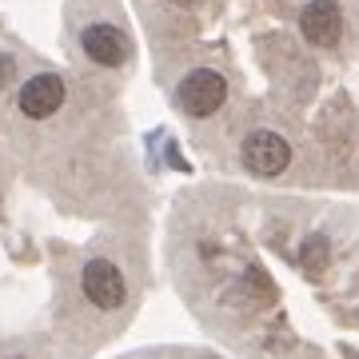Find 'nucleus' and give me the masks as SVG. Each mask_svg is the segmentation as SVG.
<instances>
[{"instance_id":"1","label":"nucleus","mask_w":359,"mask_h":359,"mask_svg":"<svg viewBox=\"0 0 359 359\" xmlns=\"http://www.w3.org/2000/svg\"><path fill=\"white\" fill-rule=\"evenodd\" d=\"M180 108L196 120H208V116H216L228 100V80L219 76L216 68H192L188 76L180 80Z\"/></svg>"},{"instance_id":"2","label":"nucleus","mask_w":359,"mask_h":359,"mask_svg":"<svg viewBox=\"0 0 359 359\" xmlns=\"http://www.w3.org/2000/svg\"><path fill=\"white\" fill-rule=\"evenodd\" d=\"M80 292L100 311H116L128 299V283H124V271L116 268L112 259H88L84 271H80Z\"/></svg>"},{"instance_id":"3","label":"nucleus","mask_w":359,"mask_h":359,"mask_svg":"<svg viewBox=\"0 0 359 359\" xmlns=\"http://www.w3.org/2000/svg\"><path fill=\"white\" fill-rule=\"evenodd\" d=\"M240 160H244V168L252 172V176H280L283 168L292 164V144L283 140L280 132L259 128L244 140Z\"/></svg>"},{"instance_id":"4","label":"nucleus","mask_w":359,"mask_h":359,"mask_svg":"<svg viewBox=\"0 0 359 359\" xmlns=\"http://www.w3.org/2000/svg\"><path fill=\"white\" fill-rule=\"evenodd\" d=\"M65 96H68L65 80L56 76V72H40V76H32V80L20 84L16 104H20V112H25L28 120H48L52 112H60Z\"/></svg>"},{"instance_id":"5","label":"nucleus","mask_w":359,"mask_h":359,"mask_svg":"<svg viewBox=\"0 0 359 359\" xmlns=\"http://www.w3.org/2000/svg\"><path fill=\"white\" fill-rule=\"evenodd\" d=\"M80 48H84V56H88L92 65H100V68H120L124 60H128V36L120 32L116 25H88L84 28V36H80Z\"/></svg>"},{"instance_id":"6","label":"nucleus","mask_w":359,"mask_h":359,"mask_svg":"<svg viewBox=\"0 0 359 359\" xmlns=\"http://www.w3.org/2000/svg\"><path fill=\"white\" fill-rule=\"evenodd\" d=\"M299 32L308 44L316 48H335L339 44V32H344V13L335 0H311L308 8L299 13Z\"/></svg>"},{"instance_id":"7","label":"nucleus","mask_w":359,"mask_h":359,"mask_svg":"<svg viewBox=\"0 0 359 359\" xmlns=\"http://www.w3.org/2000/svg\"><path fill=\"white\" fill-rule=\"evenodd\" d=\"M299 264L320 276V271L332 264V244H327L323 236H308V240H304V248H299Z\"/></svg>"},{"instance_id":"8","label":"nucleus","mask_w":359,"mask_h":359,"mask_svg":"<svg viewBox=\"0 0 359 359\" xmlns=\"http://www.w3.org/2000/svg\"><path fill=\"white\" fill-rule=\"evenodd\" d=\"M8 76H13V56H0V88L8 84Z\"/></svg>"},{"instance_id":"9","label":"nucleus","mask_w":359,"mask_h":359,"mask_svg":"<svg viewBox=\"0 0 359 359\" xmlns=\"http://www.w3.org/2000/svg\"><path fill=\"white\" fill-rule=\"evenodd\" d=\"M172 4H180V8H192L196 0H172Z\"/></svg>"}]
</instances>
